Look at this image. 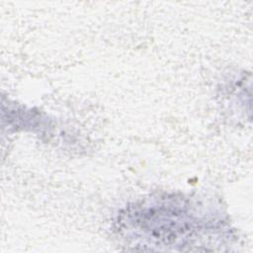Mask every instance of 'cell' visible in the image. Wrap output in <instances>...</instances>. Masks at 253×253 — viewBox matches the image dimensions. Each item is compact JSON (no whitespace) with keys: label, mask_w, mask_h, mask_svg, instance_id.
<instances>
[{"label":"cell","mask_w":253,"mask_h":253,"mask_svg":"<svg viewBox=\"0 0 253 253\" xmlns=\"http://www.w3.org/2000/svg\"><path fill=\"white\" fill-rule=\"evenodd\" d=\"M121 221L129 237L157 247L185 245L199 222L191 207L176 198H160L134 206Z\"/></svg>","instance_id":"1"}]
</instances>
